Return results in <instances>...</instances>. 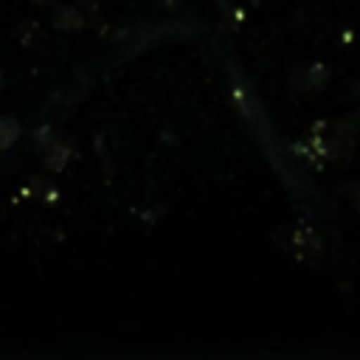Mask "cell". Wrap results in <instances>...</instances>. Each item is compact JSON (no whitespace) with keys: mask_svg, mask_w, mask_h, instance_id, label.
Instances as JSON below:
<instances>
[{"mask_svg":"<svg viewBox=\"0 0 360 360\" xmlns=\"http://www.w3.org/2000/svg\"><path fill=\"white\" fill-rule=\"evenodd\" d=\"M20 135V124L14 118H0V149H8Z\"/></svg>","mask_w":360,"mask_h":360,"instance_id":"1","label":"cell"},{"mask_svg":"<svg viewBox=\"0 0 360 360\" xmlns=\"http://www.w3.org/2000/svg\"><path fill=\"white\" fill-rule=\"evenodd\" d=\"M160 3H163V6H169V8H172V6H177V0H160Z\"/></svg>","mask_w":360,"mask_h":360,"instance_id":"2","label":"cell"},{"mask_svg":"<svg viewBox=\"0 0 360 360\" xmlns=\"http://www.w3.org/2000/svg\"><path fill=\"white\" fill-rule=\"evenodd\" d=\"M354 200H357V208H360V186L354 188Z\"/></svg>","mask_w":360,"mask_h":360,"instance_id":"3","label":"cell"},{"mask_svg":"<svg viewBox=\"0 0 360 360\" xmlns=\"http://www.w3.org/2000/svg\"><path fill=\"white\" fill-rule=\"evenodd\" d=\"M37 3H42V0H37Z\"/></svg>","mask_w":360,"mask_h":360,"instance_id":"4","label":"cell"}]
</instances>
